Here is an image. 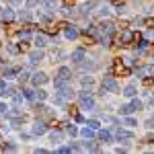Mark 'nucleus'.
Instances as JSON below:
<instances>
[{
	"mask_svg": "<svg viewBox=\"0 0 154 154\" xmlns=\"http://www.w3.org/2000/svg\"><path fill=\"white\" fill-rule=\"evenodd\" d=\"M154 74V66H142V68H138V76H150Z\"/></svg>",
	"mask_w": 154,
	"mask_h": 154,
	"instance_id": "obj_7",
	"label": "nucleus"
},
{
	"mask_svg": "<svg viewBox=\"0 0 154 154\" xmlns=\"http://www.w3.org/2000/svg\"><path fill=\"white\" fill-rule=\"evenodd\" d=\"M45 43H48L45 35H35V45H37V48H43Z\"/></svg>",
	"mask_w": 154,
	"mask_h": 154,
	"instance_id": "obj_15",
	"label": "nucleus"
},
{
	"mask_svg": "<svg viewBox=\"0 0 154 154\" xmlns=\"http://www.w3.org/2000/svg\"><path fill=\"white\" fill-rule=\"evenodd\" d=\"M131 105H134V109H136V111H140V109H142V101H138V99H136Z\"/></svg>",
	"mask_w": 154,
	"mask_h": 154,
	"instance_id": "obj_33",
	"label": "nucleus"
},
{
	"mask_svg": "<svg viewBox=\"0 0 154 154\" xmlns=\"http://www.w3.org/2000/svg\"><path fill=\"white\" fill-rule=\"evenodd\" d=\"M2 19H6V21L12 19V11H11V8H4V11H2Z\"/></svg>",
	"mask_w": 154,
	"mask_h": 154,
	"instance_id": "obj_25",
	"label": "nucleus"
},
{
	"mask_svg": "<svg viewBox=\"0 0 154 154\" xmlns=\"http://www.w3.org/2000/svg\"><path fill=\"white\" fill-rule=\"evenodd\" d=\"M41 60H43V51H41V49H39V51H33V54L29 56V62H31V64H37V62H41Z\"/></svg>",
	"mask_w": 154,
	"mask_h": 154,
	"instance_id": "obj_12",
	"label": "nucleus"
},
{
	"mask_svg": "<svg viewBox=\"0 0 154 154\" xmlns=\"http://www.w3.org/2000/svg\"><path fill=\"white\" fill-rule=\"evenodd\" d=\"M125 64H128V66H131V64H134V58H130V56H128V58H125Z\"/></svg>",
	"mask_w": 154,
	"mask_h": 154,
	"instance_id": "obj_38",
	"label": "nucleus"
},
{
	"mask_svg": "<svg viewBox=\"0 0 154 154\" xmlns=\"http://www.w3.org/2000/svg\"><path fill=\"white\" fill-rule=\"evenodd\" d=\"M131 39H134V33L131 31H121V35H119V41L121 43H130Z\"/></svg>",
	"mask_w": 154,
	"mask_h": 154,
	"instance_id": "obj_10",
	"label": "nucleus"
},
{
	"mask_svg": "<svg viewBox=\"0 0 154 154\" xmlns=\"http://www.w3.org/2000/svg\"><path fill=\"white\" fill-rule=\"evenodd\" d=\"M123 123H125V125H130V128L138 125V121H136V119H131V117H125V119H123Z\"/></svg>",
	"mask_w": 154,
	"mask_h": 154,
	"instance_id": "obj_24",
	"label": "nucleus"
},
{
	"mask_svg": "<svg viewBox=\"0 0 154 154\" xmlns=\"http://www.w3.org/2000/svg\"><path fill=\"white\" fill-rule=\"evenodd\" d=\"M4 95H8L6 93V80H0V97H4Z\"/></svg>",
	"mask_w": 154,
	"mask_h": 154,
	"instance_id": "obj_23",
	"label": "nucleus"
},
{
	"mask_svg": "<svg viewBox=\"0 0 154 154\" xmlns=\"http://www.w3.org/2000/svg\"><path fill=\"white\" fill-rule=\"evenodd\" d=\"M66 131H68L70 136H78V130H76L74 125H66Z\"/></svg>",
	"mask_w": 154,
	"mask_h": 154,
	"instance_id": "obj_27",
	"label": "nucleus"
},
{
	"mask_svg": "<svg viewBox=\"0 0 154 154\" xmlns=\"http://www.w3.org/2000/svg\"><path fill=\"white\" fill-rule=\"evenodd\" d=\"M148 12H150V14H154V6H150V8H148Z\"/></svg>",
	"mask_w": 154,
	"mask_h": 154,
	"instance_id": "obj_42",
	"label": "nucleus"
},
{
	"mask_svg": "<svg viewBox=\"0 0 154 154\" xmlns=\"http://www.w3.org/2000/svg\"><path fill=\"white\" fill-rule=\"evenodd\" d=\"M70 76H72V72H70V68H66V66H62V68L58 70L60 80H70Z\"/></svg>",
	"mask_w": 154,
	"mask_h": 154,
	"instance_id": "obj_5",
	"label": "nucleus"
},
{
	"mask_svg": "<svg viewBox=\"0 0 154 154\" xmlns=\"http://www.w3.org/2000/svg\"><path fill=\"white\" fill-rule=\"evenodd\" d=\"M148 128H154V117L150 119V121H148Z\"/></svg>",
	"mask_w": 154,
	"mask_h": 154,
	"instance_id": "obj_41",
	"label": "nucleus"
},
{
	"mask_svg": "<svg viewBox=\"0 0 154 154\" xmlns=\"http://www.w3.org/2000/svg\"><path fill=\"white\" fill-rule=\"evenodd\" d=\"M12 2H14V4H19V2H23V0H12Z\"/></svg>",
	"mask_w": 154,
	"mask_h": 154,
	"instance_id": "obj_44",
	"label": "nucleus"
},
{
	"mask_svg": "<svg viewBox=\"0 0 154 154\" xmlns=\"http://www.w3.org/2000/svg\"><path fill=\"white\" fill-rule=\"evenodd\" d=\"M35 99H37V101H43V99H45V91H41V88L35 91Z\"/></svg>",
	"mask_w": 154,
	"mask_h": 154,
	"instance_id": "obj_26",
	"label": "nucleus"
},
{
	"mask_svg": "<svg viewBox=\"0 0 154 154\" xmlns=\"http://www.w3.org/2000/svg\"><path fill=\"white\" fill-rule=\"evenodd\" d=\"M136 109H134V105H121L119 107V113L121 115H130V113H134Z\"/></svg>",
	"mask_w": 154,
	"mask_h": 154,
	"instance_id": "obj_14",
	"label": "nucleus"
},
{
	"mask_svg": "<svg viewBox=\"0 0 154 154\" xmlns=\"http://www.w3.org/2000/svg\"><path fill=\"white\" fill-rule=\"evenodd\" d=\"M6 48H8V51H11V54H19V48H17L14 43H6Z\"/></svg>",
	"mask_w": 154,
	"mask_h": 154,
	"instance_id": "obj_28",
	"label": "nucleus"
},
{
	"mask_svg": "<svg viewBox=\"0 0 154 154\" xmlns=\"http://www.w3.org/2000/svg\"><path fill=\"white\" fill-rule=\"evenodd\" d=\"M4 74H6V78H11L12 74H17V68H8V70L4 72Z\"/></svg>",
	"mask_w": 154,
	"mask_h": 154,
	"instance_id": "obj_35",
	"label": "nucleus"
},
{
	"mask_svg": "<svg viewBox=\"0 0 154 154\" xmlns=\"http://www.w3.org/2000/svg\"><path fill=\"white\" fill-rule=\"evenodd\" d=\"M99 138H101V140H103V142H111V140H113V138H111V134H109V131H99Z\"/></svg>",
	"mask_w": 154,
	"mask_h": 154,
	"instance_id": "obj_17",
	"label": "nucleus"
},
{
	"mask_svg": "<svg viewBox=\"0 0 154 154\" xmlns=\"http://www.w3.org/2000/svg\"><path fill=\"white\" fill-rule=\"evenodd\" d=\"M123 95L130 97V99H131V97H136V95H138V88H136V84H128V86H125V91H123Z\"/></svg>",
	"mask_w": 154,
	"mask_h": 154,
	"instance_id": "obj_11",
	"label": "nucleus"
},
{
	"mask_svg": "<svg viewBox=\"0 0 154 154\" xmlns=\"http://www.w3.org/2000/svg\"><path fill=\"white\" fill-rule=\"evenodd\" d=\"M37 4V0H29V2H27V6H35Z\"/></svg>",
	"mask_w": 154,
	"mask_h": 154,
	"instance_id": "obj_40",
	"label": "nucleus"
},
{
	"mask_svg": "<svg viewBox=\"0 0 154 154\" xmlns=\"http://www.w3.org/2000/svg\"><path fill=\"white\" fill-rule=\"evenodd\" d=\"M31 80H33V84H35V86H39V84H45V82H48V74H45V72H35Z\"/></svg>",
	"mask_w": 154,
	"mask_h": 154,
	"instance_id": "obj_3",
	"label": "nucleus"
},
{
	"mask_svg": "<svg viewBox=\"0 0 154 154\" xmlns=\"http://www.w3.org/2000/svg\"><path fill=\"white\" fill-rule=\"evenodd\" d=\"M109 12H111V6H109V4H103V6H101V11H99V14H101V17H105V14H109Z\"/></svg>",
	"mask_w": 154,
	"mask_h": 154,
	"instance_id": "obj_21",
	"label": "nucleus"
},
{
	"mask_svg": "<svg viewBox=\"0 0 154 154\" xmlns=\"http://www.w3.org/2000/svg\"><path fill=\"white\" fill-rule=\"evenodd\" d=\"M72 150H76V148H74V146H64V148H60L62 154H68V152H72Z\"/></svg>",
	"mask_w": 154,
	"mask_h": 154,
	"instance_id": "obj_29",
	"label": "nucleus"
},
{
	"mask_svg": "<svg viewBox=\"0 0 154 154\" xmlns=\"http://www.w3.org/2000/svg\"><path fill=\"white\" fill-rule=\"evenodd\" d=\"M45 131H48V128H45L43 121H35V123H33V134H35V136H41V134H45Z\"/></svg>",
	"mask_w": 154,
	"mask_h": 154,
	"instance_id": "obj_4",
	"label": "nucleus"
},
{
	"mask_svg": "<svg viewBox=\"0 0 154 154\" xmlns=\"http://www.w3.org/2000/svg\"><path fill=\"white\" fill-rule=\"evenodd\" d=\"M64 14H66V17H74V14H76V8H74V6H66V8H64Z\"/></svg>",
	"mask_w": 154,
	"mask_h": 154,
	"instance_id": "obj_20",
	"label": "nucleus"
},
{
	"mask_svg": "<svg viewBox=\"0 0 154 154\" xmlns=\"http://www.w3.org/2000/svg\"><path fill=\"white\" fill-rule=\"evenodd\" d=\"M82 60H84V49H74V51H72V62L78 64V62H82Z\"/></svg>",
	"mask_w": 154,
	"mask_h": 154,
	"instance_id": "obj_8",
	"label": "nucleus"
},
{
	"mask_svg": "<svg viewBox=\"0 0 154 154\" xmlns=\"http://www.w3.org/2000/svg\"><path fill=\"white\" fill-rule=\"evenodd\" d=\"M82 148H84V150H97L95 144H88V142H84V144H82Z\"/></svg>",
	"mask_w": 154,
	"mask_h": 154,
	"instance_id": "obj_30",
	"label": "nucleus"
},
{
	"mask_svg": "<svg viewBox=\"0 0 154 154\" xmlns=\"http://www.w3.org/2000/svg\"><path fill=\"white\" fill-rule=\"evenodd\" d=\"M19 17H21L23 21H29V19H31V17H29V12H27V11H21V12H19Z\"/></svg>",
	"mask_w": 154,
	"mask_h": 154,
	"instance_id": "obj_31",
	"label": "nucleus"
},
{
	"mask_svg": "<svg viewBox=\"0 0 154 154\" xmlns=\"http://www.w3.org/2000/svg\"><path fill=\"white\" fill-rule=\"evenodd\" d=\"M41 4H43V6H48V8H56V6H58V2H56V0H41Z\"/></svg>",
	"mask_w": 154,
	"mask_h": 154,
	"instance_id": "obj_19",
	"label": "nucleus"
},
{
	"mask_svg": "<svg viewBox=\"0 0 154 154\" xmlns=\"http://www.w3.org/2000/svg\"><path fill=\"white\" fill-rule=\"evenodd\" d=\"M21 39H23V41H29V39H31V33H29V31H23V33H21Z\"/></svg>",
	"mask_w": 154,
	"mask_h": 154,
	"instance_id": "obj_32",
	"label": "nucleus"
},
{
	"mask_svg": "<svg viewBox=\"0 0 154 154\" xmlns=\"http://www.w3.org/2000/svg\"><path fill=\"white\" fill-rule=\"evenodd\" d=\"M62 138H64V134H62V131H51V140H54V142H60Z\"/></svg>",
	"mask_w": 154,
	"mask_h": 154,
	"instance_id": "obj_22",
	"label": "nucleus"
},
{
	"mask_svg": "<svg viewBox=\"0 0 154 154\" xmlns=\"http://www.w3.org/2000/svg\"><path fill=\"white\" fill-rule=\"evenodd\" d=\"M6 109H8V107L4 105V103H0V113H4V111H6Z\"/></svg>",
	"mask_w": 154,
	"mask_h": 154,
	"instance_id": "obj_39",
	"label": "nucleus"
},
{
	"mask_svg": "<svg viewBox=\"0 0 154 154\" xmlns=\"http://www.w3.org/2000/svg\"><path fill=\"white\" fill-rule=\"evenodd\" d=\"M113 27H115V25H111V23H103V25H101V31L111 35V33H113Z\"/></svg>",
	"mask_w": 154,
	"mask_h": 154,
	"instance_id": "obj_16",
	"label": "nucleus"
},
{
	"mask_svg": "<svg viewBox=\"0 0 154 154\" xmlns=\"http://www.w3.org/2000/svg\"><path fill=\"white\" fill-rule=\"evenodd\" d=\"M150 105H154V95H150Z\"/></svg>",
	"mask_w": 154,
	"mask_h": 154,
	"instance_id": "obj_43",
	"label": "nucleus"
},
{
	"mask_svg": "<svg viewBox=\"0 0 154 154\" xmlns=\"http://www.w3.org/2000/svg\"><path fill=\"white\" fill-rule=\"evenodd\" d=\"M93 84H95V80H93V78H91V76H88V78H86V76H84V78H82V86H84V88H91V86H93Z\"/></svg>",
	"mask_w": 154,
	"mask_h": 154,
	"instance_id": "obj_18",
	"label": "nucleus"
},
{
	"mask_svg": "<svg viewBox=\"0 0 154 154\" xmlns=\"http://www.w3.org/2000/svg\"><path fill=\"white\" fill-rule=\"evenodd\" d=\"M19 78H21V80H27V78H29V72H27V70H23L21 74H19Z\"/></svg>",
	"mask_w": 154,
	"mask_h": 154,
	"instance_id": "obj_36",
	"label": "nucleus"
},
{
	"mask_svg": "<svg viewBox=\"0 0 154 154\" xmlns=\"http://www.w3.org/2000/svg\"><path fill=\"white\" fill-rule=\"evenodd\" d=\"M115 136H117V140H134V134L128 130H117Z\"/></svg>",
	"mask_w": 154,
	"mask_h": 154,
	"instance_id": "obj_6",
	"label": "nucleus"
},
{
	"mask_svg": "<svg viewBox=\"0 0 154 154\" xmlns=\"http://www.w3.org/2000/svg\"><path fill=\"white\" fill-rule=\"evenodd\" d=\"M78 97H80V107H82V109H95V101L86 95V91H82Z\"/></svg>",
	"mask_w": 154,
	"mask_h": 154,
	"instance_id": "obj_2",
	"label": "nucleus"
},
{
	"mask_svg": "<svg viewBox=\"0 0 154 154\" xmlns=\"http://www.w3.org/2000/svg\"><path fill=\"white\" fill-rule=\"evenodd\" d=\"M64 35H66V39H76V37H78V31H76L74 27H66V29H64Z\"/></svg>",
	"mask_w": 154,
	"mask_h": 154,
	"instance_id": "obj_9",
	"label": "nucleus"
},
{
	"mask_svg": "<svg viewBox=\"0 0 154 154\" xmlns=\"http://www.w3.org/2000/svg\"><path fill=\"white\" fill-rule=\"evenodd\" d=\"M14 103H23V97H21V95H14Z\"/></svg>",
	"mask_w": 154,
	"mask_h": 154,
	"instance_id": "obj_37",
	"label": "nucleus"
},
{
	"mask_svg": "<svg viewBox=\"0 0 154 154\" xmlns=\"http://www.w3.org/2000/svg\"><path fill=\"white\" fill-rule=\"evenodd\" d=\"M88 125L95 128V130H99V121H97V119H88Z\"/></svg>",
	"mask_w": 154,
	"mask_h": 154,
	"instance_id": "obj_34",
	"label": "nucleus"
},
{
	"mask_svg": "<svg viewBox=\"0 0 154 154\" xmlns=\"http://www.w3.org/2000/svg\"><path fill=\"white\" fill-rule=\"evenodd\" d=\"M80 136L86 138V140H88V138H95V128H91V125H88V128H84V130L80 131Z\"/></svg>",
	"mask_w": 154,
	"mask_h": 154,
	"instance_id": "obj_13",
	"label": "nucleus"
},
{
	"mask_svg": "<svg viewBox=\"0 0 154 154\" xmlns=\"http://www.w3.org/2000/svg\"><path fill=\"white\" fill-rule=\"evenodd\" d=\"M107 91L109 93H117L119 91V84L111 78V76H105V80H103V95H105Z\"/></svg>",
	"mask_w": 154,
	"mask_h": 154,
	"instance_id": "obj_1",
	"label": "nucleus"
}]
</instances>
